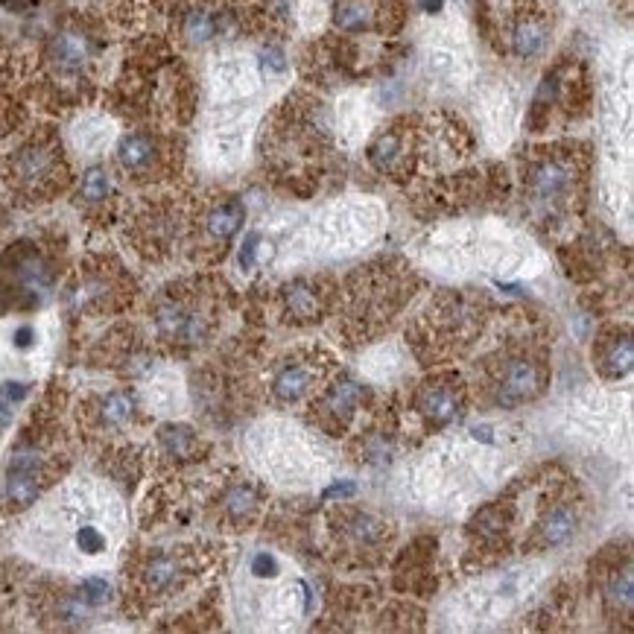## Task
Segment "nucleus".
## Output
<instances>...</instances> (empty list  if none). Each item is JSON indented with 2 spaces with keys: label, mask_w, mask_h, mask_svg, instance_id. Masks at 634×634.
<instances>
[{
  "label": "nucleus",
  "mask_w": 634,
  "mask_h": 634,
  "mask_svg": "<svg viewBox=\"0 0 634 634\" xmlns=\"http://www.w3.org/2000/svg\"><path fill=\"white\" fill-rule=\"evenodd\" d=\"M155 331L164 342L196 348L214 331V316L208 301L196 290H164L152 313Z\"/></svg>",
  "instance_id": "1"
},
{
  "label": "nucleus",
  "mask_w": 634,
  "mask_h": 634,
  "mask_svg": "<svg viewBox=\"0 0 634 634\" xmlns=\"http://www.w3.org/2000/svg\"><path fill=\"white\" fill-rule=\"evenodd\" d=\"M9 182L21 193L30 196H47L59 190L65 182V161L56 141L50 138H33L24 147L12 152L9 158Z\"/></svg>",
  "instance_id": "2"
},
{
  "label": "nucleus",
  "mask_w": 634,
  "mask_h": 634,
  "mask_svg": "<svg viewBox=\"0 0 634 634\" xmlns=\"http://www.w3.org/2000/svg\"><path fill=\"white\" fill-rule=\"evenodd\" d=\"M193 553L185 547L179 550H152L138 561L132 582L138 597L144 599H167L185 591L187 582L193 579Z\"/></svg>",
  "instance_id": "3"
},
{
  "label": "nucleus",
  "mask_w": 634,
  "mask_h": 634,
  "mask_svg": "<svg viewBox=\"0 0 634 634\" xmlns=\"http://www.w3.org/2000/svg\"><path fill=\"white\" fill-rule=\"evenodd\" d=\"M50 483V462L47 453L36 445L18 448L12 453L9 465H6V477H3V491H0V503L9 512H21L27 506H33L41 491Z\"/></svg>",
  "instance_id": "4"
},
{
  "label": "nucleus",
  "mask_w": 634,
  "mask_h": 634,
  "mask_svg": "<svg viewBox=\"0 0 634 634\" xmlns=\"http://www.w3.org/2000/svg\"><path fill=\"white\" fill-rule=\"evenodd\" d=\"M541 380H544L541 363L526 354H509L503 357V363L491 366V392L500 407H518L529 401L532 395H538Z\"/></svg>",
  "instance_id": "5"
},
{
  "label": "nucleus",
  "mask_w": 634,
  "mask_h": 634,
  "mask_svg": "<svg viewBox=\"0 0 634 634\" xmlns=\"http://www.w3.org/2000/svg\"><path fill=\"white\" fill-rule=\"evenodd\" d=\"M573 185H576V164L567 155H547V158L535 161L526 176L529 196L535 202L553 205V208L570 199Z\"/></svg>",
  "instance_id": "6"
},
{
  "label": "nucleus",
  "mask_w": 634,
  "mask_h": 634,
  "mask_svg": "<svg viewBox=\"0 0 634 634\" xmlns=\"http://www.w3.org/2000/svg\"><path fill=\"white\" fill-rule=\"evenodd\" d=\"M164 161V147L150 132H129L117 144V164L129 176H152Z\"/></svg>",
  "instance_id": "7"
},
{
  "label": "nucleus",
  "mask_w": 634,
  "mask_h": 634,
  "mask_svg": "<svg viewBox=\"0 0 634 634\" xmlns=\"http://www.w3.org/2000/svg\"><path fill=\"white\" fill-rule=\"evenodd\" d=\"M91 38L85 36L76 27H65L56 36L50 38L47 44V59L53 65V71L62 76H76L82 74L91 62Z\"/></svg>",
  "instance_id": "8"
},
{
  "label": "nucleus",
  "mask_w": 634,
  "mask_h": 634,
  "mask_svg": "<svg viewBox=\"0 0 634 634\" xmlns=\"http://www.w3.org/2000/svg\"><path fill=\"white\" fill-rule=\"evenodd\" d=\"M462 407V389L453 380H436L427 383L418 392V412L433 424V427H445L459 415Z\"/></svg>",
  "instance_id": "9"
},
{
  "label": "nucleus",
  "mask_w": 634,
  "mask_h": 634,
  "mask_svg": "<svg viewBox=\"0 0 634 634\" xmlns=\"http://www.w3.org/2000/svg\"><path fill=\"white\" fill-rule=\"evenodd\" d=\"M334 27L339 33H372L383 27V3L380 0H336Z\"/></svg>",
  "instance_id": "10"
},
{
  "label": "nucleus",
  "mask_w": 634,
  "mask_h": 634,
  "mask_svg": "<svg viewBox=\"0 0 634 634\" xmlns=\"http://www.w3.org/2000/svg\"><path fill=\"white\" fill-rule=\"evenodd\" d=\"M313 360H296L281 366L272 380V395L281 404H299L304 395H310L319 383V366H310Z\"/></svg>",
  "instance_id": "11"
},
{
  "label": "nucleus",
  "mask_w": 634,
  "mask_h": 634,
  "mask_svg": "<svg viewBox=\"0 0 634 634\" xmlns=\"http://www.w3.org/2000/svg\"><path fill=\"white\" fill-rule=\"evenodd\" d=\"M138 412V404H135V395L126 392V389H114V392H106L100 398L91 401V421L97 430H123Z\"/></svg>",
  "instance_id": "12"
},
{
  "label": "nucleus",
  "mask_w": 634,
  "mask_h": 634,
  "mask_svg": "<svg viewBox=\"0 0 634 634\" xmlns=\"http://www.w3.org/2000/svg\"><path fill=\"white\" fill-rule=\"evenodd\" d=\"M243 220H246L243 202H240V199H225V202H220L217 208H211V211L205 214V234H208L214 243H228V240L240 231Z\"/></svg>",
  "instance_id": "13"
},
{
  "label": "nucleus",
  "mask_w": 634,
  "mask_h": 634,
  "mask_svg": "<svg viewBox=\"0 0 634 634\" xmlns=\"http://www.w3.org/2000/svg\"><path fill=\"white\" fill-rule=\"evenodd\" d=\"M576 526H579L576 509H570V506H556L553 512H547V515L541 518V523H538V544H541L544 550L561 547V544H567V541L573 538Z\"/></svg>",
  "instance_id": "14"
},
{
  "label": "nucleus",
  "mask_w": 634,
  "mask_h": 634,
  "mask_svg": "<svg viewBox=\"0 0 634 634\" xmlns=\"http://www.w3.org/2000/svg\"><path fill=\"white\" fill-rule=\"evenodd\" d=\"M357 404H360V386L351 383V380H345V383L334 386L331 392H325V398H322V415L331 418L334 424L336 421L345 424L354 415Z\"/></svg>",
  "instance_id": "15"
},
{
  "label": "nucleus",
  "mask_w": 634,
  "mask_h": 634,
  "mask_svg": "<svg viewBox=\"0 0 634 634\" xmlns=\"http://www.w3.org/2000/svg\"><path fill=\"white\" fill-rule=\"evenodd\" d=\"M547 24L544 21H535V18H523L521 24L512 30V50L521 56V59H535L544 53L547 47Z\"/></svg>",
  "instance_id": "16"
},
{
  "label": "nucleus",
  "mask_w": 634,
  "mask_h": 634,
  "mask_svg": "<svg viewBox=\"0 0 634 634\" xmlns=\"http://www.w3.org/2000/svg\"><path fill=\"white\" fill-rule=\"evenodd\" d=\"M284 301H287V313L296 319H316L319 307H322V293L316 284L310 281H299L293 287L284 290Z\"/></svg>",
  "instance_id": "17"
},
{
  "label": "nucleus",
  "mask_w": 634,
  "mask_h": 634,
  "mask_svg": "<svg viewBox=\"0 0 634 634\" xmlns=\"http://www.w3.org/2000/svg\"><path fill=\"white\" fill-rule=\"evenodd\" d=\"M158 445L164 450V456H173V459H193L196 450H199V436H196L190 427L170 424V427H161Z\"/></svg>",
  "instance_id": "18"
},
{
  "label": "nucleus",
  "mask_w": 634,
  "mask_h": 634,
  "mask_svg": "<svg viewBox=\"0 0 634 634\" xmlns=\"http://www.w3.org/2000/svg\"><path fill=\"white\" fill-rule=\"evenodd\" d=\"M599 369L608 377H623L632 369V339H629V334L608 339V345L599 351Z\"/></svg>",
  "instance_id": "19"
},
{
  "label": "nucleus",
  "mask_w": 634,
  "mask_h": 634,
  "mask_svg": "<svg viewBox=\"0 0 634 634\" xmlns=\"http://www.w3.org/2000/svg\"><path fill=\"white\" fill-rule=\"evenodd\" d=\"M401 158H404V138H401V132H383L372 147H369V161H372L374 170H380V173L395 170V164Z\"/></svg>",
  "instance_id": "20"
},
{
  "label": "nucleus",
  "mask_w": 634,
  "mask_h": 634,
  "mask_svg": "<svg viewBox=\"0 0 634 634\" xmlns=\"http://www.w3.org/2000/svg\"><path fill=\"white\" fill-rule=\"evenodd\" d=\"M255 509H258V497H255L252 488H246V485L228 488V494L223 497V515L228 521L249 523L252 521V515H255Z\"/></svg>",
  "instance_id": "21"
},
{
  "label": "nucleus",
  "mask_w": 634,
  "mask_h": 634,
  "mask_svg": "<svg viewBox=\"0 0 634 634\" xmlns=\"http://www.w3.org/2000/svg\"><path fill=\"white\" fill-rule=\"evenodd\" d=\"M112 196V176L106 167H88L82 173V182H79V199L85 205H103L106 199Z\"/></svg>",
  "instance_id": "22"
},
{
  "label": "nucleus",
  "mask_w": 634,
  "mask_h": 634,
  "mask_svg": "<svg viewBox=\"0 0 634 634\" xmlns=\"http://www.w3.org/2000/svg\"><path fill=\"white\" fill-rule=\"evenodd\" d=\"M223 30V18L211 15L208 9H190L185 18V36L193 44H205Z\"/></svg>",
  "instance_id": "23"
},
{
  "label": "nucleus",
  "mask_w": 634,
  "mask_h": 634,
  "mask_svg": "<svg viewBox=\"0 0 634 634\" xmlns=\"http://www.w3.org/2000/svg\"><path fill=\"white\" fill-rule=\"evenodd\" d=\"M261 68L269 74H284L287 71V59L278 47H266L261 53Z\"/></svg>",
  "instance_id": "24"
},
{
  "label": "nucleus",
  "mask_w": 634,
  "mask_h": 634,
  "mask_svg": "<svg viewBox=\"0 0 634 634\" xmlns=\"http://www.w3.org/2000/svg\"><path fill=\"white\" fill-rule=\"evenodd\" d=\"M258 243H261V237H258V234H249V237H246V243H243V252H240V263H243L246 269H249V266H252V261H255Z\"/></svg>",
  "instance_id": "25"
},
{
  "label": "nucleus",
  "mask_w": 634,
  "mask_h": 634,
  "mask_svg": "<svg viewBox=\"0 0 634 634\" xmlns=\"http://www.w3.org/2000/svg\"><path fill=\"white\" fill-rule=\"evenodd\" d=\"M12 407H15V404H12V401L3 395V389H0V430L9 427V421H12Z\"/></svg>",
  "instance_id": "26"
},
{
  "label": "nucleus",
  "mask_w": 634,
  "mask_h": 634,
  "mask_svg": "<svg viewBox=\"0 0 634 634\" xmlns=\"http://www.w3.org/2000/svg\"><path fill=\"white\" fill-rule=\"evenodd\" d=\"M33 328H21V331H18V334H15V345H18V348H24V345H33Z\"/></svg>",
  "instance_id": "27"
},
{
  "label": "nucleus",
  "mask_w": 634,
  "mask_h": 634,
  "mask_svg": "<svg viewBox=\"0 0 634 634\" xmlns=\"http://www.w3.org/2000/svg\"><path fill=\"white\" fill-rule=\"evenodd\" d=\"M424 12H439L442 9V0H421Z\"/></svg>",
  "instance_id": "28"
}]
</instances>
